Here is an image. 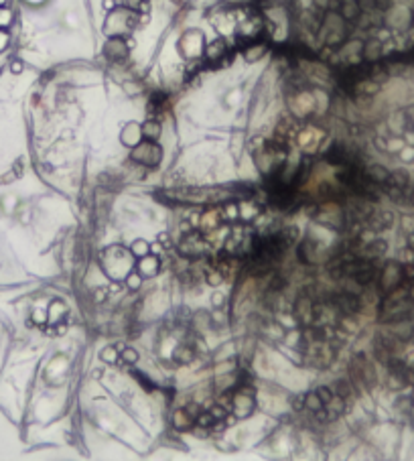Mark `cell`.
<instances>
[{
    "mask_svg": "<svg viewBox=\"0 0 414 461\" xmlns=\"http://www.w3.org/2000/svg\"><path fill=\"white\" fill-rule=\"evenodd\" d=\"M388 171L382 167V165H372L368 171H366V177H368V181L370 183H376V185H382V183H386L388 181Z\"/></svg>",
    "mask_w": 414,
    "mask_h": 461,
    "instance_id": "cell-7",
    "label": "cell"
},
{
    "mask_svg": "<svg viewBox=\"0 0 414 461\" xmlns=\"http://www.w3.org/2000/svg\"><path fill=\"white\" fill-rule=\"evenodd\" d=\"M122 357H124V360H128V362H136L138 360V355H136L134 349H124L122 351Z\"/></svg>",
    "mask_w": 414,
    "mask_h": 461,
    "instance_id": "cell-15",
    "label": "cell"
},
{
    "mask_svg": "<svg viewBox=\"0 0 414 461\" xmlns=\"http://www.w3.org/2000/svg\"><path fill=\"white\" fill-rule=\"evenodd\" d=\"M335 309H339L343 313H355L359 309V301L353 295H339V297H335Z\"/></svg>",
    "mask_w": 414,
    "mask_h": 461,
    "instance_id": "cell-3",
    "label": "cell"
},
{
    "mask_svg": "<svg viewBox=\"0 0 414 461\" xmlns=\"http://www.w3.org/2000/svg\"><path fill=\"white\" fill-rule=\"evenodd\" d=\"M13 71H21V63H15L13 65Z\"/></svg>",
    "mask_w": 414,
    "mask_h": 461,
    "instance_id": "cell-18",
    "label": "cell"
},
{
    "mask_svg": "<svg viewBox=\"0 0 414 461\" xmlns=\"http://www.w3.org/2000/svg\"><path fill=\"white\" fill-rule=\"evenodd\" d=\"M298 254H300V260H304L306 264L317 262V244L313 240H304L298 248Z\"/></svg>",
    "mask_w": 414,
    "mask_h": 461,
    "instance_id": "cell-6",
    "label": "cell"
},
{
    "mask_svg": "<svg viewBox=\"0 0 414 461\" xmlns=\"http://www.w3.org/2000/svg\"><path fill=\"white\" fill-rule=\"evenodd\" d=\"M359 11H361V9H359L357 3H351V0H345V3H341V17H343L345 21L355 19Z\"/></svg>",
    "mask_w": 414,
    "mask_h": 461,
    "instance_id": "cell-11",
    "label": "cell"
},
{
    "mask_svg": "<svg viewBox=\"0 0 414 461\" xmlns=\"http://www.w3.org/2000/svg\"><path fill=\"white\" fill-rule=\"evenodd\" d=\"M161 157H163V150L154 140H142V142L134 144V148L130 152L132 161L146 165V167H157L161 163Z\"/></svg>",
    "mask_w": 414,
    "mask_h": 461,
    "instance_id": "cell-1",
    "label": "cell"
},
{
    "mask_svg": "<svg viewBox=\"0 0 414 461\" xmlns=\"http://www.w3.org/2000/svg\"><path fill=\"white\" fill-rule=\"evenodd\" d=\"M412 21H414V15H412Z\"/></svg>",
    "mask_w": 414,
    "mask_h": 461,
    "instance_id": "cell-21",
    "label": "cell"
},
{
    "mask_svg": "<svg viewBox=\"0 0 414 461\" xmlns=\"http://www.w3.org/2000/svg\"><path fill=\"white\" fill-rule=\"evenodd\" d=\"M216 423H218V419L214 417V413H212V411L197 415V425H199V427H214Z\"/></svg>",
    "mask_w": 414,
    "mask_h": 461,
    "instance_id": "cell-12",
    "label": "cell"
},
{
    "mask_svg": "<svg viewBox=\"0 0 414 461\" xmlns=\"http://www.w3.org/2000/svg\"><path fill=\"white\" fill-rule=\"evenodd\" d=\"M179 250H181L185 256H203L205 250H207L205 236L199 234V232H189V234H185V236L181 238Z\"/></svg>",
    "mask_w": 414,
    "mask_h": 461,
    "instance_id": "cell-2",
    "label": "cell"
},
{
    "mask_svg": "<svg viewBox=\"0 0 414 461\" xmlns=\"http://www.w3.org/2000/svg\"><path fill=\"white\" fill-rule=\"evenodd\" d=\"M106 53H108V57H112V59H122V57H126V53H128L126 43H124L120 37H112V39L108 41V45H106Z\"/></svg>",
    "mask_w": 414,
    "mask_h": 461,
    "instance_id": "cell-4",
    "label": "cell"
},
{
    "mask_svg": "<svg viewBox=\"0 0 414 461\" xmlns=\"http://www.w3.org/2000/svg\"><path fill=\"white\" fill-rule=\"evenodd\" d=\"M11 23V13L9 11H0V29H5Z\"/></svg>",
    "mask_w": 414,
    "mask_h": 461,
    "instance_id": "cell-14",
    "label": "cell"
},
{
    "mask_svg": "<svg viewBox=\"0 0 414 461\" xmlns=\"http://www.w3.org/2000/svg\"><path fill=\"white\" fill-rule=\"evenodd\" d=\"M159 266H161V262H159V258L157 256H142V260L138 262V274L140 276H152V274H157L159 272Z\"/></svg>",
    "mask_w": 414,
    "mask_h": 461,
    "instance_id": "cell-5",
    "label": "cell"
},
{
    "mask_svg": "<svg viewBox=\"0 0 414 461\" xmlns=\"http://www.w3.org/2000/svg\"><path fill=\"white\" fill-rule=\"evenodd\" d=\"M140 134H142V138H144V140H157V138H159V134H161V126H159V122L148 120V122L142 126Z\"/></svg>",
    "mask_w": 414,
    "mask_h": 461,
    "instance_id": "cell-8",
    "label": "cell"
},
{
    "mask_svg": "<svg viewBox=\"0 0 414 461\" xmlns=\"http://www.w3.org/2000/svg\"><path fill=\"white\" fill-rule=\"evenodd\" d=\"M146 248H148V246H146L144 242H136L134 248H132V252H146Z\"/></svg>",
    "mask_w": 414,
    "mask_h": 461,
    "instance_id": "cell-17",
    "label": "cell"
},
{
    "mask_svg": "<svg viewBox=\"0 0 414 461\" xmlns=\"http://www.w3.org/2000/svg\"><path fill=\"white\" fill-rule=\"evenodd\" d=\"M304 408H308V411H313L315 415H319L323 411V400L319 398L317 392H310L304 396Z\"/></svg>",
    "mask_w": 414,
    "mask_h": 461,
    "instance_id": "cell-9",
    "label": "cell"
},
{
    "mask_svg": "<svg viewBox=\"0 0 414 461\" xmlns=\"http://www.w3.org/2000/svg\"><path fill=\"white\" fill-rule=\"evenodd\" d=\"M315 392H317V394H319V398L323 400V406H325V402H329V400L333 398V392H331L329 388H325V386H321V388H317Z\"/></svg>",
    "mask_w": 414,
    "mask_h": 461,
    "instance_id": "cell-13",
    "label": "cell"
},
{
    "mask_svg": "<svg viewBox=\"0 0 414 461\" xmlns=\"http://www.w3.org/2000/svg\"><path fill=\"white\" fill-rule=\"evenodd\" d=\"M412 244H414V236H412Z\"/></svg>",
    "mask_w": 414,
    "mask_h": 461,
    "instance_id": "cell-20",
    "label": "cell"
},
{
    "mask_svg": "<svg viewBox=\"0 0 414 461\" xmlns=\"http://www.w3.org/2000/svg\"><path fill=\"white\" fill-rule=\"evenodd\" d=\"M3 3H5V0H0V5H3Z\"/></svg>",
    "mask_w": 414,
    "mask_h": 461,
    "instance_id": "cell-19",
    "label": "cell"
},
{
    "mask_svg": "<svg viewBox=\"0 0 414 461\" xmlns=\"http://www.w3.org/2000/svg\"><path fill=\"white\" fill-rule=\"evenodd\" d=\"M390 187H396V189H406L408 185V175L404 171H396L392 175H388V181H386Z\"/></svg>",
    "mask_w": 414,
    "mask_h": 461,
    "instance_id": "cell-10",
    "label": "cell"
},
{
    "mask_svg": "<svg viewBox=\"0 0 414 461\" xmlns=\"http://www.w3.org/2000/svg\"><path fill=\"white\" fill-rule=\"evenodd\" d=\"M7 43H9V33L5 29H0V51L7 47Z\"/></svg>",
    "mask_w": 414,
    "mask_h": 461,
    "instance_id": "cell-16",
    "label": "cell"
}]
</instances>
